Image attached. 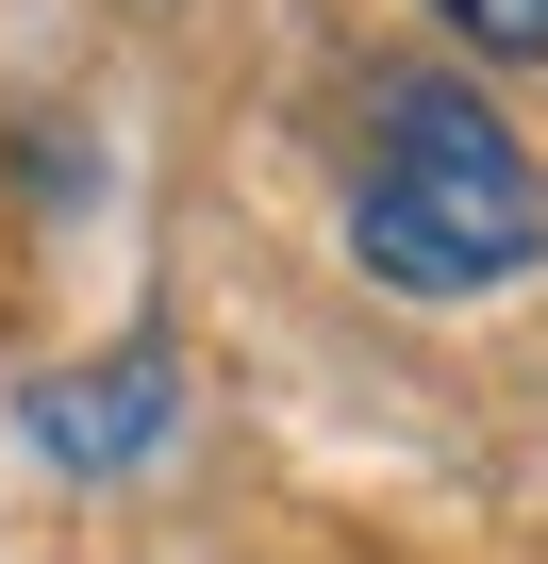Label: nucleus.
Masks as SVG:
<instances>
[{
    "mask_svg": "<svg viewBox=\"0 0 548 564\" xmlns=\"http://www.w3.org/2000/svg\"><path fill=\"white\" fill-rule=\"evenodd\" d=\"M166 415H183V366H166L150 333H133L117 366H84V382H34V448H51V465H133Z\"/></svg>",
    "mask_w": 548,
    "mask_h": 564,
    "instance_id": "nucleus-2",
    "label": "nucleus"
},
{
    "mask_svg": "<svg viewBox=\"0 0 548 564\" xmlns=\"http://www.w3.org/2000/svg\"><path fill=\"white\" fill-rule=\"evenodd\" d=\"M350 265L399 282V300H498V282L548 265V183L515 150V117L449 67L383 84L366 100V150H350Z\"/></svg>",
    "mask_w": 548,
    "mask_h": 564,
    "instance_id": "nucleus-1",
    "label": "nucleus"
},
{
    "mask_svg": "<svg viewBox=\"0 0 548 564\" xmlns=\"http://www.w3.org/2000/svg\"><path fill=\"white\" fill-rule=\"evenodd\" d=\"M432 18L465 51H498V67H548V0H432Z\"/></svg>",
    "mask_w": 548,
    "mask_h": 564,
    "instance_id": "nucleus-3",
    "label": "nucleus"
}]
</instances>
